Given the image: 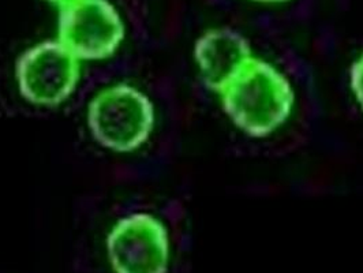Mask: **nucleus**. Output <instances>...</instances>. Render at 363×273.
Here are the masks:
<instances>
[{
	"label": "nucleus",
	"mask_w": 363,
	"mask_h": 273,
	"mask_svg": "<svg viewBox=\"0 0 363 273\" xmlns=\"http://www.w3.org/2000/svg\"><path fill=\"white\" fill-rule=\"evenodd\" d=\"M255 1H259V3H286L290 0H255Z\"/></svg>",
	"instance_id": "obj_9"
},
{
	"label": "nucleus",
	"mask_w": 363,
	"mask_h": 273,
	"mask_svg": "<svg viewBox=\"0 0 363 273\" xmlns=\"http://www.w3.org/2000/svg\"><path fill=\"white\" fill-rule=\"evenodd\" d=\"M21 96L37 107L52 108L66 103L81 79V60L59 40L37 43L16 63Z\"/></svg>",
	"instance_id": "obj_3"
},
{
	"label": "nucleus",
	"mask_w": 363,
	"mask_h": 273,
	"mask_svg": "<svg viewBox=\"0 0 363 273\" xmlns=\"http://www.w3.org/2000/svg\"><path fill=\"white\" fill-rule=\"evenodd\" d=\"M45 1H48L55 7H57V10H62V9H65L67 6H72L74 3H78L81 0H45Z\"/></svg>",
	"instance_id": "obj_8"
},
{
	"label": "nucleus",
	"mask_w": 363,
	"mask_h": 273,
	"mask_svg": "<svg viewBox=\"0 0 363 273\" xmlns=\"http://www.w3.org/2000/svg\"><path fill=\"white\" fill-rule=\"evenodd\" d=\"M88 126L93 138L116 153H131L150 138L156 111L137 87L119 82L97 91L88 106Z\"/></svg>",
	"instance_id": "obj_2"
},
{
	"label": "nucleus",
	"mask_w": 363,
	"mask_h": 273,
	"mask_svg": "<svg viewBox=\"0 0 363 273\" xmlns=\"http://www.w3.org/2000/svg\"><path fill=\"white\" fill-rule=\"evenodd\" d=\"M126 26L109 0H81L59 10L57 37L82 60H104L121 48Z\"/></svg>",
	"instance_id": "obj_4"
},
{
	"label": "nucleus",
	"mask_w": 363,
	"mask_h": 273,
	"mask_svg": "<svg viewBox=\"0 0 363 273\" xmlns=\"http://www.w3.org/2000/svg\"><path fill=\"white\" fill-rule=\"evenodd\" d=\"M249 41L228 28L206 30L194 45V60L201 79L209 91L218 94L252 59Z\"/></svg>",
	"instance_id": "obj_6"
},
{
	"label": "nucleus",
	"mask_w": 363,
	"mask_h": 273,
	"mask_svg": "<svg viewBox=\"0 0 363 273\" xmlns=\"http://www.w3.org/2000/svg\"><path fill=\"white\" fill-rule=\"evenodd\" d=\"M350 85L357 103L363 111V54L354 62L350 70Z\"/></svg>",
	"instance_id": "obj_7"
},
{
	"label": "nucleus",
	"mask_w": 363,
	"mask_h": 273,
	"mask_svg": "<svg viewBox=\"0 0 363 273\" xmlns=\"http://www.w3.org/2000/svg\"><path fill=\"white\" fill-rule=\"evenodd\" d=\"M113 273H167L171 243L160 218L137 212L119 218L106 239Z\"/></svg>",
	"instance_id": "obj_5"
},
{
	"label": "nucleus",
	"mask_w": 363,
	"mask_h": 273,
	"mask_svg": "<svg viewBox=\"0 0 363 273\" xmlns=\"http://www.w3.org/2000/svg\"><path fill=\"white\" fill-rule=\"evenodd\" d=\"M221 106L240 131L262 138L290 119L295 93L289 78L255 56L218 93Z\"/></svg>",
	"instance_id": "obj_1"
}]
</instances>
